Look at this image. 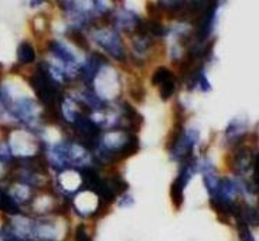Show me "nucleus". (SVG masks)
Returning a JSON list of instances; mask_svg holds the SVG:
<instances>
[{"label":"nucleus","mask_w":259,"mask_h":241,"mask_svg":"<svg viewBox=\"0 0 259 241\" xmlns=\"http://www.w3.org/2000/svg\"><path fill=\"white\" fill-rule=\"evenodd\" d=\"M92 37H94L95 43H98L99 47L105 50L106 54H109L112 58L119 60V61H123L126 58V50H125L123 42L116 30H111L106 26H99L92 33Z\"/></svg>","instance_id":"obj_1"},{"label":"nucleus","mask_w":259,"mask_h":241,"mask_svg":"<svg viewBox=\"0 0 259 241\" xmlns=\"http://www.w3.org/2000/svg\"><path fill=\"white\" fill-rule=\"evenodd\" d=\"M197 169H198V163L194 156L182 163L179 176L176 177V180L170 187V197H171V203L175 206L176 210L182 209L183 202H184V189L189 184L190 179L194 176Z\"/></svg>","instance_id":"obj_2"},{"label":"nucleus","mask_w":259,"mask_h":241,"mask_svg":"<svg viewBox=\"0 0 259 241\" xmlns=\"http://www.w3.org/2000/svg\"><path fill=\"white\" fill-rule=\"evenodd\" d=\"M108 63L105 57L98 53H92L90 58L85 61L84 65H79V70H78V77L81 78L87 85H91L94 83L95 77L98 75L102 67Z\"/></svg>","instance_id":"obj_3"},{"label":"nucleus","mask_w":259,"mask_h":241,"mask_svg":"<svg viewBox=\"0 0 259 241\" xmlns=\"http://www.w3.org/2000/svg\"><path fill=\"white\" fill-rule=\"evenodd\" d=\"M49 50L60 63L65 65V72H67V70H77L78 74L79 65L77 63V58L67 46H64L63 43L57 42V40H53V42L49 43Z\"/></svg>","instance_id":"obj_4"},{"label":"nucleus","mask_w":259,"mask_h":241,"mask_svg":"<svg viewBox=\"0 0 259 241\" xmlns=\"http://www.w3.org/2000/svg\"><path fill=\"white\" fill-rule=\"evenodd\" d=\"M0 212L5 213L7 216L13 217L21 214V207L13 200V197L9 194V191L0 187Z\"/></svg>","instance_id":"obj_5"},{"label":"nucleus","mask_w":259,"mask_h":241,"mask_svg":"<svg viewBox=\"0 0 259 241\" xmlns=\"http://www.w3.org/2000/svg\"><path fill=\"white\" fill-rule=\"evenodd\" d=\"M35 60V50L33 44L30 42H21L17 47V61L21 65L34 63Z\"/></svg>","instance_id":"obj_6"},{"label":"nucleus","mask_w":259,"mask_h":241,"mask_svg":"<svg viewBox=\"0 0 259 241\" xmlns=\"http://www.w3.org/2000/svg\"><path fill=\"white\" fill-rule=\"evenodd\" d=\"M67 37L70 38L71 42L74 43L75 46H78L79 49L82 50H88L90 49V46H88V40H87V35L77 27H71L67 30Z\"/></svg>","instance_id":"obj_7"},{"label":"nucleus","mask_w":259,"mask_h":241,"mask_svg":"<svg viewBox=\"0 0 259 241\" xmlns=\"http://www.w3.org/2000/svg\"><path fill=\"white\" fill-rule=\"evenodd\" d=\"M176 75L173 71L167 68V67H159L157 70L153 72V77H152V84L160 87L164 83H167L170 79H175Z\"/></svg>","instance_id":"obj_8"},{"label":"nucleus","mask_w":259,"mask_h":241,"mask_svg":"<svg viewBox=\"0 0 259 241\" xmlns=\"http://www.w3.org/2000/svg\"><path fill=\"white\" fill-rule=\"evenodd\" d=\"M235 224H237L235 227H237V231H238L239 240L241 241H255V237H253L251 228H249V226L246 224L244 220L241 219V217H237V219H235Z\"/></svg>","instance_id":"obj_9"},{"label":"nucleus","mask_w":259,"mask_h":241,"mask_svg":"<svg viewBox=\"0 0 259 241\" xmlns=\"http://www.w3.org/2000/svg\"><path fill=\"white\" fill-rule=\"evenodd\" d=\"M160 98L163 101H167L170 99L176 92V78L175 79H170L167 83H164L163 85H160Z\"/></svg>","instance_id":"obj_10"},{"label":"nucleus","mask_w":259,"mask_h":241,"mask_svg":"<svg viewBox=\"0 0 259 241\" xmlns=\"http://www.w3.org/2000/svg\"><path fill=\"white\" fill-rule=\"evenodd\" d=\"M75 241H92L91 234L88 233V228L85 224H79L75 228Z\"/></svg>","instance_id":"obj_11"},{"label":"nucleus","mask_w":259,"mask_h":241,"mask_svg":"<svg viewBox=\"0 0 259 241\" xmlns=\"http://www.w3.org/2000/svg\"><path fill=\"white\" fill-rule=\"evenodd\" d=\"M2 238H3V241H30L27 240V238L19 235V234H16L14 231H12L7 226L5 227L3 231H2Z\"/></svg>","instance_id":"obj_12"},{"label":"nucleus","mask_w":259,"mask_h":241,"mask_svg":"<svg viewBox=\"0 0 259 241\" xmlns=\"http://www.w3.org/2000/svg\"><path fill=\"white\" fill-rule=\"evenodd\" d=\"M197 87H200V90L204 92L210 91L211 90V85L208 83V79L205 77V71L201 70L200 71V74H198V78H197Z\"/></svg>","instance_id":"obj_13"},{"label":"nucleus","mask_w":259,"mask_h":241,"mask_svg":"<svg viewBox=\"0 0 259 241\" xmlns=\"http://www.w3.org/2000/svg\"><path fill=\"white\" fill-rule=\"evenodd\" d=\"M131 95H132V98L135 99V101L142 102V101L145 99V88L140 84L132 85V88H131Z\"/></svg>","instance_id":"obj_14"},{"label":"nucleus","mask_w":259,"mask_h":241,"mask_svg":"<svg viewBox=\"0 0 259 241\" xmlns=\"http://www.w3.org/2000/svg\"><path fill=\"white\" fill-rule=\"evenodd\" d=\"M122 203H119V206H131L133 205V198L131 196H127L126 193L125 194H122V200H120Z\"/></svg>","instance_id":"obj_15"}]
</instances>
